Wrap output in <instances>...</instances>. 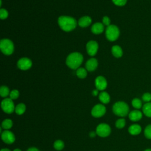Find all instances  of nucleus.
Wrapping results in <instances>:
<instances>
[{
	"label": "nucleus",
	"instance_id": "38",
	"mask_svg": "<svg viewBox=\"0 0 151 151\" xmlns=\"http://www.w3.org/2000/svg\"><path fill=\"white\" fill-rule=\"evenodd\" d=\"M14 151H21V150L20 149H16L14 150Z\"/></svg>",
	"mask_w": 151,
	"mask_h": 151
},
{
	"label": "nucleus",
	"instance_id": "37",
	"mask_svg": "<svg viewBox=\"0 0 151 151\" xmlns=\"http://www.w3.org/2000/svg\"><path fill=\"white\" fill-rule=\"evenodd\" d=\"M1 151H11V150L8 149H1Z\"/></svg>",
	"mask_w": 151,
	"mask_h": 151
},
{
	"label": "nucleus",
	"instance_id": "26",
	"mask_svg": "<svg viewBox=\"0 0 151 151\" xmlns=\"http://www.w3.org/2000/svg\"><path fill=\"white\" fill-rule=\"evenodd\" d=\"M10 94L9 93V88L6 87V86H2L0 88V94L1 96V97H5L7 96H8V94Z\"/></svg>",
	"mask_w": 151,
	"mask_h": 151
},
{
	"label": "nucleus",
	"instance_id": "11",
	"mask_svg": "<svg viewBox=\"0 0 151 151\" xmlns=\"http://www.w3.org/2000/svg\"><path fill=\"white\" fill-rule=\"evenodd\" d=\"M17 65L21 70H26L31 67L32 61L28 58H22L18 61Z\"/></svg>",
	"mask_w": 151,
	"mask_h": 151
},
{
	"label": "nucleus",
	"instance_id": "25",
	"mask_svg": "<svg viewBox=\"0 0 151 151\" xmlns=\"http://www.w3.org/2000/svg\"><path fill=\"white\" fill-rule=\"evenodd\" d=\"M54 147L56 150H61L64 148V143L62 140H57L55 141V142L54 143Z\"/></svg>",
	"mask_w": 151,
	"mask_h": 151
},
{
	"label": "nucleus",
	"instance_id": "4",
	"mask_svg": "<svg viewBox=\"0 0 151 151\" xmlns=\"http://www.w3.org/2000/svg\"><path fill=\"white\" fill-rule=\"evenodd\" d=\"M119 29L118 27L114 25H110L106 30V35L107 38L110 41L116 40L119 36Z\"/></svg>",
	"mask_w": 151,
	"mask_h": 151
},
{
	"label": "nucleus",
	"instance_id": "24",
	"mask_svg": "<svg viewBox=\"0 0 151 151\" xmlns=\"http://www.w3.org/2000/svg\"><path fill=\"white\" fill-rule=\"evenodd\" d=\"M132 104L133 107L136 109H139L142 107H143L142 103L141 100L137 98H135V99H133V100L132 101Z\"/></svg>",
	"mask_w": 151,
	"mask_h": 151
},
{
	"label": "nucleus",
	"instance_id": "27",
	"mask_svg": "<svg viewBox=\"0 0 151 151\" xmlns=\"http://www.w3.org/2000/svg\"><path fill=\"white\" fill-rule=\"evenodd\" d=\"M144 134L147 139H151V124L147 125L145 127L144 130Z\"/></svg>",
	"mask_w": 151,
	"mask_h": 151
},
{
	"label": "nucleus",
	"instance_id": "20",
	"mask_svg": "<svg viewBox=\"0 0 151 151\" xmlns=\"http://www.w3.org/2000/svg\"><path fill=\"white\" fill-rule=\"evenodd\" d=\"M100 101L103 104H107L110 101V96L105 91H103L99 94V97Z\"/></svg>",
	"mask_w": 151,
	"mask_h": 151
},
{
	"label": "nucleus",
	"instance_id": "17",
	"mask_svg": "<svg viewBox=\"0 0 151 151\" xmlns=\"http://www.w3.org/2000/svg\"><path fill=\"white\" fill-rule=\"evenodd\" d=\"M91 22V18L88 16H84L78 21V25L81 27H88Z\"/></svg>",
	"mask_w": 151,
	"mask_h": 151
},
{
	"label": "nucleus",
	"instance_id": "29",
	"mask_svg": "<svg viewBox=\"0 0 151 151\" xmlns=\"http://www.w3.org/2000/svg\"><path fill=\"white\" fill-rule=\"evenodd\" d=\"M19 91L17 90H13L12 91H11L9 94L10 99H11L12 100L17 99L19 97Z\"/></svg>",
	"mask_w": 151,
	"mask_h": 151
},
{
	"label": "nucleus",
	"instance_id": "32",
	"mask_svg": "<svg viewBox=\"0 0 151 151\" xmlns=\"http://www.w3.org/2000/svg\"><path fill=\"white\" fill-rule=\"evenodd\" d=\"M112 1L117 6H123L126 4L127 0H112Z\"/></svg>",
	"mask_w": 151,
	"mask_h": 151
},
{
	"label": "nucleus",
	"instance_id": "14",
	"mask_svg": "<svg viewBox=\"0 0 151 151\" xmlns=\"http://www.w3.org/2000/svg\"><path fill=\"white\" fill-rule=\"evenodd\" d=\"M98 63L96 58H92L88 60L86 64V68L89 71H93L95 70L97 67Z\"/></svg>",
	"mask_w": 151,
	"mask_h": 151
},
{
	"label": "nucleus",
	"instance_id": "28",
	"mask_svg": "<svg viewBox=\"0 0 151 151\" xmlns=\"http://www.w3.org/2000/svg\"><path fill=\"white\" fill-rule=\"evenodd\" d=\"M126 124V121L124 119H119L116 122V126L118 129H122Z\"/></svg>",
	"mask_w": 151,
	"mask_h": 151
},
{
	"label": "nucleus",
	"instance_id": "18",
	"mask_svg": "<svg viewBox=\"0 0 151 151\" xmlns=\"http://www.w3.org/2000/svg\"><path fill=\"white\" fill-rule=\"evenodd\" d=\"M142 111L146 116L151 117V102L145 103L142 107Z\"/></svg>",
	"mask_w": 151,
	"mask_h": 151
},
{
	"label": "nucleus",
	"instance_id": "16",
	"mask_svg": "<svg viewBox=\"0 0 151 151\" xmlns=\"http://www.w3.org/2000/svg\"><path fill=\"white\" fill-rule=\"evenodd\" d=\"M130 134L132 135H137L140 133L142 131V127L140 125L137 124H134L131 125L128 129Z\"/></svg>",
	"mask_w": 151,
	"mask_h": 151
},
{
	"label": "nucleus",
	"instance_id": "36",
	"mask_svg": "<svg viewBox=\"0 0 151 151\" xmlns=\"http://www.w3.org/2000/svg\"><path fill=\"white\" fill-rule=\"evenodd\" d=\"M93 96H97L98 94V90H94L93 91Z\"/></svg>",
	"mask_w": 151,
	"mask_h": 151
},
{
	"label": "nucleus",
	"instance_id": "6",
	"mask_svg": "<svg viewBox=\"0 0 151 151\" xmlns=\"http://www.w3.org/2000/svg\"><path fill=\"white\" fill-rule=\"evenodd\" d=\"M1 107L3 111L8 114L12 113L15 109L12 100L9 98L5 99L2 101Z\"/></svg>",
	"mask_w": 151,
	"mask_h": 151
},
{
	"label": "nucleus",
	"instance_id": "2",
	"mask_svg": "<svg viewBox=\"0 0 151 151\" xmlns=\"http://www.w3.org/2000/svg\"><path fill=\"white\" fill-rule=\"evenodd\" d=\"M83 60V57L79 52H73L67 57L66 64L72 69L78 68Z\"/></svg>",
	"mask_w": 151,
	"mask_h": 151
},
{
	"label": "nucleus",
	"instance_id": "21",
	"mask_svg": "<svg viewBox=\"0 0 151 151\" xmlns=\"http://www.w3.org/2000/svg\"><path fill=\"white\" fill-rule=\"evenodd\" d=\"M25 109H26L25 105L24 103H19L16 106L15 109V111L17 114L21 115L25 112Z\"/></svg>",
	"mask_w": 151,
	"mask_h": 151
},
{
	"label": "nucleus",
	"instance_id": "15",
	"mask_svg": "<svg viewBox=\"0 0 151 151\" xmlns=\"http://www.w3.org/2000/svg\"><path fill=\"white\" fill-rule=\"evenodd\" d=\"M91 31L95 34H99L101 33L104 30V25L100 22H96L91 27Z\"/></svg>",
	"mask_w": 151,
	"mask_h": 151
},
{
	"label": "nucleus",
	"instance_id": "33",
	"mask_svg": "<svg viewBox=\"0 0 151 151\" xmlns=\"http://www.w3.org/2000/svg\"><path fill=\"white\" fill-rule=\"evenodd\" d=\"M103 23L105 25H107V27L110 25V20L109 19V18L107 16H105L103 18Z\"/></svg>",
	"mask_w": 151,
	"mask_h": 151
},
{
	"label": "nucleus",
	"instance_id": "7",
	"mask_svg": "<svg viewBox=\"0 0 151 151\" xmlns=\"http://www.w3.org/2000/svg\"><path fill=\"white\" fill-rule=\"evenodd\" d=\"M96 132L99 136L104 137L108 136L110 134L111 129L108 124L106 123H101L97 126Z\"/></svg>",
	"mask_w": 151,
	"mask_h": 151
},
{
	"label": "nucleus",
	"instance_id": "34",
	"mask_svg": "<svg viewBox=\"0 0 151 151\" xmlns=\"http://www.w3.org/2000/svg\"><path fill=\"white\" fill-rule=\"evenodd\" d=\"M27 151H40V150L35 147H31V148L28 149Z\"/></svg>",
	"mask_w": 151,
	"mask_h": 151
},
{
	"label": "nucleus",
	"instance_id": "8",
	"mask_svg": "<svg viewBox=\"0 0 151 151\" xmlns=\"http://www.w3.org/2000/svg\"><path fill=\"white\" fill-rule=\"evenodd\" d=\"M106 107L104 105L98 104L93 107L91 110V115L94 117H100L106 113Z\"/></svg>",
	"mask_w": 151,
	"mask_h": 151
},
{
	"label": "nucleus",
	"instance_id": "12",
	"mask_svg": "<svg viewBox=\"0 0 151 151\" xmlns=\"http://www.w3.org/2000/svg\"><path fill=\"white\" fill-rule=\"evenodd\" d=\"M95 85L97 90H103L107 87V81L103 76H98L95 80Z\"/></svg>",
	"mask_w": 151,
	"mask_h": 151
},
{
	"label": "nucleus",
	"instance_id": "35",
	"mask_svg": "<svg viewBox=\"0 0 151 151\" xmlns=\"http://www.w3.org/2000/svg\"><path fill=\"white\" fill-rule=\"evenodd\" d=\"M96 134H97L96 132H90V136L91 137H94L96 136Z\"/></svg>",
	"mask_w": 151,
	"mask_h": 151
},
{
	"label": "nucleus",
	"instance_id": "19",
	"mask_svg": "<svg viewBox=\"0 0 151 151\" xmlns=\"http://www.w3.org/2000/svg\"><path fill=\"white\" fill-rule=\"evenodd\" d=\"M111 52L113 55L117 58L120 57L123 55V51L120 47L119 45H114L111 48Z\"/></svg>",
	"mask_w": 151,
	"mask_h": 151
},
{
	"label": "nucleus",
	"instance_id": "31",
	"mask_svg": "<svg viewBox=\"0 0 151 151\" xmlns=\"http://www.w3.org/2000/svg\"><path fill=\"white\" fill-rule=\"evenodd\" d=\"M8 15V12L6 9H3V8L0 9V18H1V19H4L5 18H6Z\"/></svg>",
	"mask_w": 151,
	"mask_h": 151
},
{
	"label": "nucleus",
	"instance_id": "30",
	"mask_svg": "<svg viewBox=\"0 0 151 151\" xmlns=\"http://www.w3.org/2000/svg\"><path fill=\"white\" fill-rule=\"evenodd\" d=\"M142 100L146 103L150 102L151 101V94L149 93L143 94L142 96Z\"/></svg>",
	"mask_w": 151,
	"mask_h": 151
},
{
	"label": "nucleus",
	"instance_id": "5",
	"mask_svg": "<svg viewBox=\"0 0 151 151\" xmlns=\"http://www.w3.org/2000/svg\"><path fill=\"white\" fill-rule=\"evenodd\" d=\"M0 47L1 51L5 55H11L14 49L13 42L8 39H2L1 40Z\"/></svg>",
	"mask_w": 151,
	"mask_h": 151
},
{
	"label": "nucleus",
	"instance_id": "23",
	"mask_svg": "<svg viewBox=\"0 0 151 151\" xmlns=\"http://www.w3.org/2000/svg\"><path fill=\"white\" fill-rule=\"evenodd\" d=\"M12 122L10 119H5L2 123V127L4 129L8 130L12 127Z\"/></svg>",
	"mask_w": 151,
	"mask_h": 151
},
{
	"label": "nucleus",
	"instance_id": "3",
	"mask_svg": "<svg viewBox=\"0 0 151 151\" xmlns=\"http://www.w3.org/2000/svg\"><path fill=\"white\" fill-rule=\"evenodd\" d=\"M113 113L119 116L124 117L129 114V108L127 103L123 101H118L113 106Z\"/></svg>",
	"mask_w": 151,
	"mask_h": 151
},
{
	"label": "nucleus",
	"instance_id": "39",
	"mask_svg": "<svg viewBox=\"0 0 151 151\" xmlns=\"http://www.w3.org/2000/svg\"><path fill=\"white\" fill-rule=\"evenodd\" d=\"M145 151H151V149H147Z\"/></svg>",
	"mask_w": 151,
	"mask_h": 151
},
{
	"label": "nucleus",
	"instance_id": "1",
	"mask_svg": "<svg viewBox=\"0 0 151 151\" xmlns=\"http://www.w3.org/2000/svg\"><path fill=\"white\" fill-rule=\"evenodd\" d=\"M58 22L60 28L67 32L73 30L77 26L76 20L68 16L60 17L58 19Z\"/></svg>",
	"mask_w": 151,
	"mask_h": 151
},
{
	"label": "nucleus",
	"instance_id": "13",
	"mask_svg": "<svg viewBox=\"0 0 151 151\" xmlns=\"http://www.w3.org/2000/svg\"><path fill=\"white\" fill-rule=\"evenodd\" d=\"M143 116L142 113L138 110H134L129 113V117L130 120L133 122H137L140 120Z\"/></svg>",
	"mask_w": 151,
	"mask_h": 151
},
{
	"label": "nucleus",
	"instance_id": "22",
	"mask_svg": "<svg viewBox=\"0 0 151 151\" xmlns=\"http://www.w3.org/2000/svg\"><path fill=\"white\" fill-rule=\"evenodd\" d=\"M76 74L78 76V77H79L80 78H84L87 76V71L85 68L80 67L77 70Z\"/></svg>",
	"mask_w": 151,
	"mask_h": 151
},
{
	"label": "nucleus",
	"instance_id": "10",
	"mask_svg": "<svg viewBox=\"0 0 151 151\" xmlns=\"http://www.w3.org/2000/svg\"><path fill=\"white\" fill-rule=\"evenodd\" d=\"M1 138L2 140L7 144H11L14 143L15 139L13 133L8 130H5L2 133Z\"/></svg>",
	"mask_w": 151,
	"mask_h": 151
},
{
	"label": "nucleus",
	"instance_id": "9",
	"mask_svg": "<svg viewBox=\"0 0 151 151\" xmlns=\"http://www.w3.org/2000/svg\"><path fill=\"white\" fill-rule=\"evenodd\" d=\"M86 49L88 55L94 56L97 53L98 50V44L95 41H90L86 45Z\"/></svg>",
	"mask_w": 151,
	"mask_h": 151
}]
</instances>
